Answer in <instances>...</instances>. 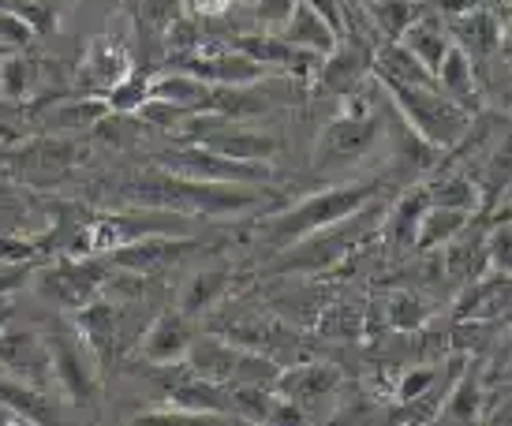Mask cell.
Instances as JSON below:
<instances>
[{
	"instance_id": "1",
	"label": "cell",
	"mask_w": 512,
	"mask_h": 426,
	"mask_svg": "<svg viewBox=\"0 0 512 426\" xmlns=\"http://www.w3.org/2000/svg\"><path fill=\"white\" fill-rule=\"evenodd\" d=\"M120 199L124 206H143V210L228 217V213L258 206L262 191H255V184H214V180H191L176 172H143L139 180L120 187Z\"/></svg>"
},
{
	"instance_id": "2",
	"label": "cell",
	"mask_w": 512,
	"mask_h": 426,
	"mask_svg": "<svg viewBox=\"0 0 512 426\" xmlns=\"http://www.w3.org/2000/svg\"><path fill=\"white\" fill-rule=\"evenodd\" d=\"M385 210L382 206H359L356 213H348L341 221H333V225L318 228L311 236H303V240L288 243L281 247V255L273 258L270 273H311V270H326L333 262H341L348 251H356L359 243L367 240L374 228L382 225Z\"/></svg>"
},
{
	"instance_id": "3",
	"label": "cell",
	"mask_w": 512,
	"mask_h": 426,
	"mask_svg": "<svg viewBox=\"0 0 512 426\" xmlns=\"http://www.w3.org/2000/svg\"><path fill=\"white\" fill-rule=\"evenodd\" d=\"M378 187L374 180H344V184H333L326 191H318L311 199L296 202L292 210L277 213L266 221V240L273 247H288V243L303 240V236H311L318 228L333 225V221H341L348 213H356L359 206H367L374 195H378Z\"/></svg>"
},
{
	"instance_id": "4",
	"label": "cell",
	"mask_w": 512,
	"mask_h": 426,
	"mask_svg": "<svg viewBox=\"0 0 512 426\" xmlns=\"http://www.w3.org/2000/svg\"><path fill=\"white\" fill-rule=\"evenodd\" d=\"M382 86L419 142H427L434 150H445V146H456V142L468 135V109L460 101L445 98L434 83H382Z\"/></svg>"
},
{
	"instance_id": "5",
	"label": "cell",
	"mask_w": 512,
	"mask_h": 426,
	"mask_svg": "<svg viewBox=\"0 0 512 426\" xmlns=\"http://www.w3.org/2000/svg\"><path fill=\"white\" fill-rule=\"evenodd\" d=\"M382 142V116H341L333 120L311 150V169L314 172H337L352 169L363 157L374 154V146Z\"/></svg>"
},
{
	"instance_id": "6",
	"label": "cell",
	"mask_w": 512,
	"mask_h": 426,
	"mask_svg": "<svg viewBox=\"0 0 512 426\" xmlns=\"http://www.w3.org/2000/svg\"><path fill=\"white\" fill-rule=\"evenodd\" d=\"M161 165L176 176L191 180H214V184H266L273 180V169L266 161H236V157L214 154L210 146H191V150H169Z\"/></svg>"
},
{
	"instance_id": "7",
	"label": "cell",
	"mask_w": 512,
	"mask_h": 426,
	"mask_svg": "<svg viewBox=\"0 0 512 426\" xmlns=\"http://www.w3.org/2000/svg\"><path fill=\"white\" fill-rule=\"evenodd\" d=\"M109 270H113V266H109V262H98V258L57 262V266H49V270L38 277V296H45L49 303L64 307V311H79V307L98 299Z\"/></svg>"
},
{
	"instance_id": "8",
	"label": "cell",
	"mask_w": 512,
	"mask_h": 426,
	"mask_svg": "<svg viewBox=\"0 0 512 426\" xmlns=\"http://www.w3.org/2000/svg\"><path fill=\"white\" fill-rule=\"evenodd\" d=\"M45 352H49V378L64 389V397L72 404H86L94 397V352L86 348V341L72 329H57L45 337Z\"/></svg>"
},
{
	"instance_id": "9",
	"label": "cell",
	"mask_w": 512,
	"mask_h": 426,
	"mask_svg": "<svg viewBox=\"0 0 512 426\" xmlns=\"http://www.w3.org/2000/svg\"><path fill=\"white\" fill-rule=\"evenodd\" d=\"M86 161V146L72 139H42L30 142L15 154V165L30 184H60L68 172Z\"/></svg>"
},
{
	"instance_id": "10",
	"label": "cell",
	"mask_w": 512,
	"mask_h": 426,
	"mask_svg": "<svg viewBox=\"0 0 512 426\" xmlns=\"http://www.w3.org/2000/svg\"><path fill=\"white\" fill-rule=\"evenodd\" d=\"M195 251V240L187 236H143V240H131L124 247H116L105 255V262L113 270H128V273H150L161 270V266H172L184 255Z\"/></svg>"
},
{
	"instance_id": "11",
	"label": "cell",
	"mask_w": 512,
	"mask_h": 426,
	"mask_svg": "<svg viewBox=\"0 0 512 426\" xmlns=\"http://www.w3.org/2000/svg\"><path fill=\"white\" fill-rule=\"evenodd\" d=\"M184 71H191L202 83H217V86H247L270 75L266 64L251 60L240 49H217V53H202L199 49V53H191L184 60Z\"/></svg>"
},
{
	"instance_id": "12",
	"label": "cell",
	"mask_w": 512,
	"mask_h": 426,
	"mask_svg": "<svg viewBox=\"0 0 512 426\" xmlns=\"http://www.w3.org/2000/svg\"><path fill=\"white\" fill-rule=\"evenodd\" d=\"M131 68L128 45H120L116 38H98V42L86 49L83 64L75 71V86L83 94H105L109 86H116Z\"/></svg>"
},
{
	"instance_id": "13",
	"label": "cell",
	"mask_w": 512,
	"mask_h": 426,
	"mask_svg": "<svg viewBox=\"0 0 512 426\" xmlns=\"http://www.w3.org/2000/svg\"><path fill=\"white\" fill-rule=\"evenodd\" d=\"M0 367L12 370V378L27 385H45L49 378V352H45V337L30 333V329H4L0 333Z\"/></svg>"
},
{
	"instance_id": "14",
	"label": "cell",
	"mask_w": 512,
	"mask_h": 426,
	"mask_svg": "<svg viewBox=\"0 0 512 426\" xmlns=\"http://www.w3.org/2000/svg\"><path fill=\"white\" fill-rule=\"evenodd\" d=\"M187 348H191V326H187L184 311L161 314L143 337V359L157 367H172V363L187 359Z\"/></svg>"
},
{
	"instance_id": "15",
	"label": "cell",
	"mask_w": 512,
	"mask_h": 426,
	"mask_svg": "<svg viewBox=\"0 0 512 426\" xmlns=\"http://www.w3.org/2000/svg\"><path fill=\"white\" fill-rule=\"evenodd\" d=\"M199 142L210 146L214 154L236 157V161H266L270 165L273 157L281 154V142L273 139V135H262V131H251V128H225V124L206 131Z\"/></svg>"
},
{
	"instance_id": "16",
	"label": "cell",
	"mask_w": 512,
	"mask_h": 426,
	"mask_svg": "<svg viewBox=\"0 0 512 426\" xmlns=\"http://www.w3.org/2000/svg\"><path fill=\"white\" fill-rule=\"evenodd\" d=\"M277 34H281L288 45L307 49V53H318V57H326V53H333V49L341 45V38L333 34V27L314 12L307 0H299L296 8H292V15H288V23L277 30Z\"/></svg>"
},
{
	"instance_id": "17",
	"label": "cell",
	"mask_w": 512,
	"mask_h": 426,
	"mask_svg": "<svg viewBox=\"0 0 512 426\" xmlns=\"http://www.w3.org/2000/svg\"><path fill=\"white\" fill-rule=\"evenodd\" d=\"M434 86H438L445 98L460 101L464 109H471V105H475V98H479L475 64H471V57L460 49V45H449V49H445L441 64L434 68Z\"/></svg>"
},
{
	"instance_id": "18",
	"label": "cell",
	"mask_w": 512,
	"mask_h": 426,
	"mask_svg": "<svg viewBox=\"0 0 512 426\" xmlns=\"http://www.w3.org/2000/svg\"><path fill=\"white\" fill-rule=\"evenodd\" d=\"M453 38L456 45L468 53V57H490L494 49L501 45V23L498 15L490 8H475L468 15H456L453 19Z\"/></svg>"
},
{
	"instance_id": "19",
	"label": "cell",
	"mask_w": 512,
	"mask_h": 426,
	"mask_svg": "<svg viewBox=\"0 0 512 426\" xmlns=\"http://www.w3.org/2000/svg\"><path fill=\"white\" fill-rule=\"evenodd\" d=\"M337 382H341V374H337L333 367H318V363L277 374L281 393H285L292 404H299V408H307V404L318 397H329V393L337 389Z\"/></svg>"
},
{
	"instance_id": "20",
	"label": "cell",
	"mask_w": 512,
	"mask_h": 426,
	"mask_svg": "<svg viewBox=\"0 0 512 426\" xmlns=\"http://www.w3.org/2000/svg\"><path fill=\"white\" fill-rule=\"evenodd\" d=\"M370 71V57H363V49H352V53H326L318 71H314V79L322 83L326 94H348V90H356L363 83V75Z\"/></svg>"
},
{
	"instance_id": "21",
	"label": "cell",
	"mask_w": 512,
	"mask_h": 426,
	"mask_svg": "<svg viewBox=\"0 0 512 426\" xmlns=\"http://www.w3.org/2000/svg\"><path fill=\"white\" fill-rule=\"evenodd\" d=\"M150 98H161V101H172V105H180L187 113H206V98H210V83H202L195 79L191 71H165V75H157L150 79Z\"/></svg>"
},
{
	"instance_id": "22",
	"label": "cell",
	"mask_w": 512,
	"mask_h": 426,
	"mask_svg": "<svg viewBox=\"0 0 512 426\" xmlns=\"http://www.w3.org/2000/svg\"><path fill=\"white\" fill-rule=\"evenodd\" d=\"M116 311L105 303V299H94V303H86L75 311V333L86 341V348L94 355H113V344H116Z\"/></svg>"
},
{
	"instance_id": "23",
	"label": "cell",
	"mask_w": 512,
	"mask_h": 426,
	"mask_svg": "<svg viewBox=\"0 0 512 426\" xmlns=\"http://www.w3.org/2000/svg\"><path fill=\"white\" fill-rule=\"evenodd\" d=\"M0 408H8L23 423H53L57 419V408L45 400L42 389L19 382V378H12V382L0 378Z\"/></svg>"
},
{
	"instance_id": "24",
	"label": "cell",
	"mask_w": 512,
	"mask_h": 426,
	"mask_svg": "<svg viewBox=\"0 0 512 426\" xmlns=\"http://www.w3.org/2000/svg\"><path fill=\"white\" fill-rule=\"evenodd\" d=\"M397 42L404 45V49H408V53H412V57L430 71V75H434V68L441 64L445 49L453 45L449 42V34H445L438 23H430V19H412L408 27L400 30Z\"/></svg>"
},
{
	"instance_id": "25",
	"label": "cell",
	"mask_w": 512,
	"mask_h": 426,
	"mask_svg": "<svg viewBox=\"0 0 512 426\" xmlns=\"http://www.w3.org/2000/svg\"><path fill=\"white\" fill-rule=\"evenodd\" d=\"M509 303V273L494 270V277H486L483 284L468 288L464 303H456V318H475V322H486L494 314L505 311Z\"/></svg>"
},
{
	"instance_id": "26",
	"label": "cell",
	"mask_w": 512,
	"mask_h": 426,
	"mask_svg": "<svg viewBox=\"0 0 512 426\" xmlns=\"http://www.w3.org/2000/svg\"><path fill=\"white\" fill-rule=\"evenodd\" d=\"M370 68L378 75V83H434V75H430L400 42L385 45L382 53L370 60Z\"/></svg>"
},
{
	"instance_id": "27",
	"label": "cell",
	"mask_w": 512,
	"mask_h": 426,
	"mask_svg": "<svg viewBox=\"0 0 512 426\" xmlns=\"http://www.w3.org/2000/svg\"><path fill=\"white\" fill-rule=\"evenodd\" d=\"M464 225H468V213L464 210H449V206H434L430 202L423 221H419V232H415V247L419 251L441 247V243L453 240L456 232H464Z\"/></svg>"
},
{
	"instance_id": "28",
	"label": "cell",
	"mask_w": 512,
	"mask_h": 426,
	"mask_svg": "<svg viewBox=\"0 0 512 426\" xmlns=\"http://www.w3.org/2000/svg\"><path fill=\"white\" fill-rule=\"evenodd\" d=\"M228 288V273L225 270H206V273H195L191 281H187L184 296H180V311L187 318H195V314L210 311L214 303H221Z\"/></svg>"
},
{
	"instance_id": "29",
	"label": "cell",
	"mask_w": 512,
	"mask_h": 426,
	"mask_svg": "<svg viewBox=\"0 0 512 426\" xmlns=\"http://www.w3.org/2000/svg\"><path fill=\"white\" fill-rule=\"evenodd\" d=\"M105 113H109V105H105L101 94H83L79 101H68V105L53 109L49 128L53 131H83V128H94Z\"/></svg>"
},
{
	"instance_id": "30",
	"label": "cell",
	"mask_w": 512,
	"mask_h": 426,
	"mask_svg": "<svg viewBox=\"0 0 512 426\" xmlns=\"http://www.w3.org/2000/svg\"><path fill=\"white\" fill-rule=\"evenodd\" d=\"M479 412H483V382H479L475 374H468V378L453 389V397L441 404L438 423H475Z\"/></svg>"
},
{
	"instance_id": "31",
	"label": "cell",
	"mask_w": 512,
	"mask_h": 426,
	"mask_svg": "<svg viewBox=\"0 0 512 426\" xmlns=\"http://www.w3.org/2000/svg\"><path fill=\"white\" fill-rule=\"evenodd\" d=\"M101 98H105V105H109V113L135 116L139 109H143V101L150 98V79L139 75V71H128V75H124L116 86H109Z\"/></svg>"
},
{
	"instance_id": "32",
	"label": "cell",
	"mask_w": 512,
	"mask_h": 426,
	"mask_svg": "<svg viewBox=\"0 0 512 426\" xmlns=\"http://www.w3.org/2000/svg\"><path fill=\"white\" fill-rule=\"evenodd\" d=\"M427 195L434 206H449V210H464V213H475L483 206V191L468 176H449L445 184L430 187Z\"/></svg>"
},
{
	"instance_id": "33",
	"label": "cell",
	"mask_w": 512,
	"mask_h": 426,
	"mask_svg": "<svg viewBox=\"0 0 512 426\" xmlns=\"http://www.w3.org/2000/svg\"><path fill=\"white\" fill-rule=\"evenodd\" d=\"M34 86V64L23 57H4L0 60V94L12 101H23Z\"/></svg>"
},
{
	"instance_id": "34",
	"label": "cell",
	"mask_w": 512,
	"mask_h": 426,
	"mask_svg": "<svg viewBox=\"0 0 512 426\" xmlns=\"http://www.w3.org/2000/svg\"><path fill=\"white\" fill-rule=\"evenodd\" d=\"M427 206H430L427 191H412V195H404V202L397 206V217H393V232H397L400 243H415V232H419V221H423Z\"/></svg>"
},
{
	"instance_id": "35",
	"label": "cell",
	"mask_w": 512,
	"mask_h": 426,
	"mask_svg": "<svg viewBox=\"0 0 512 426\" xmlns=\"http://www.w3.org/2000/svg\"><path fill=\"white\" fill-rule=\"evenodd\" d=\"M370 15H374V23H378L389 38H400V30L415 19V0H374V4H370Z\"/></svg>"
},
{
	"instance_id": "36",
	"label": "cell",
	"mask_w": 512,
	"mask_h": 426,
	"mask_svg": "<svg viewBox=\"0 0 512 426\" xmlns=\"http://www.w3.org/2000/svg\"><path fill=\"white\" fill-rule=\"evenodd\" d=\"M184 12V0H139V27L143 34H165L169 23H176Z\"/></svg>"
},
{
	"instance_id": "37",
	"label": "cell",
	"mask_w": 512,
	"mask_h": 426,
	"mask_svg": "<svg viewBox=\"0 0 512 426\" xmlns=\"http://www.w3.org/2000/svg\"><path fill=\"white\" fill-rule=\"evenodd\" d=\"M4 8L19 15L34 34H49V30H57V12H53L45 0H4Z\"/></svg>"
},
{
	"instance_id": "38",
	"label": "cell",
	"mask_w": 512,
	"mask_h": 426,
	"mask_svg": "<svg viewBox=\"0 0 512 426\" xmlns=\"http://www.w3.org/2000/svg\"><path fill=\"white\" fill-rule=\"evenodd\" d=\"M423 318H427V307H423L412 292H400V296L389 303V326L412 329V326H419Z\"/></svg>"
},
{
	"instance_id": "39",
	"label": "cell",
	"mask_w": 512,
	"mask_h": 426,
	"mask_svg": "<svg viewBox=\"0 0 512 426\" xmlns=\"http://www.w3.org/2000/svg\"><path fill=\"white\" fill-rule=\"evenodd\" d=\"M509 247H512V232L509 225L501 221L494 232H490V240H486V270H501V273H509Z\"/></svg>"
},
{
	"instance_id": "40",
	"label": "cell",
	"mask_w": 512,
	"mask_h": 426,
	"mask_svg": "<svg viewBox=\"0 0 512 426\" xmlns=\"http://www.w3.org/2000/svg\"><path fill=\"white\" fill-rule=\"evenodd\" d=\"M0 38H4V45H12V49H23V45H30L38 34H34L19 15L8 12V8L0 4Z\"/></svg>"
},
{
	"instance_id": "41",
	"label": "cell",
	"mask_w": 512,
	"mask_h": 426,
	"mask_svg": "<svg viewBox=\"0 0 512 426\" xmlns=\"http://www.w3.org/2000/svg\"><path fill=\"white\" fill-rule=\"evenodd\" d=\"M251 4H255V15H258V23H262V27L281 30L299 0H251Z\"/></svg>"
},
{
	"instance_id": "42",
	"label": "cell",
	"mask_w": 512,
	"mask_h": 426,
	"mask_svg": "<svg viewBox=\"0 0 512 426\" xmlns=\"http://www.w3.org/2000/svg\"><path fill=\"white\" fill-rule=\"evenodd\" d=\"M434 378H438V374H434L430 367L408 370V374H404V382H400V389H397V397L404 400V404H408V400H419L430 385H434Z\"/></svg>"
},
{
	"instance_id": "43",
	"label": "cell",
	"mask_w": 512,
	"mask_h": 426,
	"mask_svg": "<svg viewBox=\"0 0 512 426\" xmlns=\"http://www.w3.org/2000/svg\"><path fill=\"white\" fill-rule=\"evenodd\" d=\"M307 4H311V8L322 15V19H326L337 38H344V34H348V15H344L341 0H307Z\"/></svg>"
},
{
	"instance_id": "44",
	"label": "cell",
	"mask_w": 512,
	"mask_h": 426,
	"mask_svg": "<svg viewBox=\"0 0 512 426\" xmlns=\"http://www.w3.org/2000/svg\"><path fill=\"white\" fill-rule=\"evenodd\" d=\"M38 251V243L15 240V236H0V262H27Z\"/></svg>"
},
{
	"instance_id": "45",
	"label": "cell",
	"mask_w": 512,
	"mask_h": 426,
	"mask_svg": "<svg viewBox=\"0 0 512 426\" xmlns=\"http://www.w3.org/2000/svg\"><path fill=\"white\" fill-rule=\"evenodd\" d=\"M232 0H184V8L191 19H217V15L228 12Z\"/></svg>"
},
{
	"instance_id": "46",
	"label": "cell",
	"mask_w": 512,
	"mask_h": 426,
	"mask_svg": "<svg viewBox=\"0 0 512 426\" xmlns=\"http://www.w3.org/2000/svg\"><path fill=\"white\" fill-rule=\"evenodd\" d=\"M475 8H483V0H441V12L449 15V19L468 15V12H475Z\"/></svg>"
},
{
	"instance_id": "47",
	"label": "cell",
	"mask_w": 512,
	"mask_h": 426,
	"mask_svg": "<svg viewBox=\"0 0 512 426\" xmlns=\"http://www.w3.org/2000/svg\"><path fill=\"white\" fill-rule=\"evenodd\" d=\"M8 318H12V307H8V303H0V333L8 329Z\"/></svg>"
},
{
	"instance_id": "48",
	"label": "cell",
	"mask_w": 512,
	"mask_h": 426,
	"mask_svg": "<svg viewBox=\"0 0 512 426\" xmlns=\"http://www.w3.org/2000/svg\"><path fill=\"white\" fill-rule=\"evenodd\" d=\"M232 4H251V0H232Z\"/></svg>"
}]
</instances>
